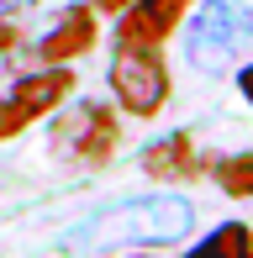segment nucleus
<instances>
[{
  "label": "nucleus",
  "instance_id": "obj_1",
  "mask_svg": "<svg viewBox=\"0 0 253 258\" xmlns=\"http://www.w3.org/2000/svg\"><path fill=\"white\" fill-rule=\"evenodd\" d=\"M195 232V206L174 190L153 195H126L100 211H90L74 232L64 237V248L79 253H148V248H174Z\"/></svg>",
  "mask_w": 253,
  "mask_h": 258
},
{
  "label": "nucleus",
  "instance_id": "obj_2",
  "mask_svg": "<svg viewBox=\"0 0 253 258\" xmlns=\"http://www.w3.org/2000/svg\"><path fill=\"white\" fill-rule=\"evenodd\" d=\"M121 121L126 116L111 100H90V95H69L58 111L48 116V153L69 163V169H106L121 153Z\"/></svg>",
  "mask_w": 253,
  "mask_h": 258
},
{
  "label": "nucleus",
  "instance_id": "obj_3",
  "mask_svg": "<svg viewBox=\"0 0 253 258\" xmlns=\"http://www.w3.org/2000/svg\"><path fill=\"white\" fill-rule=\"evenodd\" d=\"M106 90L111 105L132 121H153L164 105L174 100V74H169V53L158 42H121L111 37V63H106Z\"/></svg>",
  "mask_w": 253,
  "mask_h": 258
},
{
  "label": "nucleus",
  "instance_id": "obj_4",
  "mask_svg": "<svg viewBox=\"0 0 253 258\" xmlns=\"http://www.w3.org/2000/svg\"><path fill=\"white\" fill-rule=\"evenodd\" d=\"M248 11L243 0H195L179 21V48H185V63L195 74H222V69H237L248 53Z\"/></svg>",
  "mask_w": 253,
  "mask_h": 258
},
{
  "label": "nucleus",
  "instance_id": "obj_5",
  "mask_svg": "<svg viewBox=\"0 0 253 258\" xmlns=\"http://www.w3.org/2000/svg\"><path fill=\"white\" fill-rule=\"evenodd\" d=\"M74 90H79V74L69 63H32L27 74H16L11 90L0 95V143H16L21 132L48 121Z\"/></svg>",
  "mask_w": 253,
  "mask_h": 258
},
{
  "label": "nucleus",
  "instance_id": "obj_6",
  "mask_svg": "<svg viewBox=\"0 0 253 258\" xmlns=\"http://www.w3.org/2000/svg\"><path fill=\"white\" fill-rule=\"evenodd\" d=\"M100 42V11L90 0H69V6L53 11V21L32 37V63H69L74 69L79 58H90Z\"/></svg>",
  "mask_w": 253,
  "mask_h": 258
},
{
  "label": "nucleus",
  "instance_id": "obj_7",
  "mask_svg": "<svg viewBox=\"0 0 253 258\" xmlns=\"http://www.w3.org/2000/svg\"><path fill=\"white\" fill-rule=\"evenodd\" d=\"M211 158H216V153H206L201 137H195L190 126H179V132L153 137V143L137 153V169H143L153 184H190V179H206Z\"/></svg>",
  "mask_w": 253,
  "mask_h": 258
},
{
  "label": "nucleus",
  "instance_id": "obj_8",
  "mask_svg": "<svg viewBox=\"0 0 253 258\" xmlns=\"http://www.w3.org/2000/svg\"><path fill=\"white\" fill-rule=\"evenodd\" d=\"M190 6L195 0H126V11L111 21H116L121 42H158V48H169V37L179 32Z\"/></svg>",
  "mask_w": 253,
  "mask_h": 258
},
{
  "label": "nucleus",
  "instance_id": "obj_9",
  "mask_svg": "<svg viewBox=\"0 0 253 258\" xmlns=\"http://www.w3.org/2000/svg\"><path fill=\"white\" fill-rule=\"evenodd\" d=\"M179 258H253V227L248 221H222Z\"/></svg>",
  "mask_w": 253,
  "mask_h": 258
},
{
  "label": "nucleus",
  "instance_id": "obj_10",
  "mask_svg": "<svg viewBox=\"0 0 253 258\" xmlns=\"http://www.w3.org/2000/svg\"><path fill=\"white\" fill-rule=\"evenodd\" d=\"M206 174H211V179L222 184V195H232V201H248V195H253V153H248V148L211 158Z\"/></svg>",
  "mask_w": 253,
  "mask_h": 258
},
{
  "label": "nucleus",
  "instance_id": "obj_11",
  "mask_svg": "<svg viewBox=\"0 0 253 258\" xmlns=\"http://www.w3.org/2000/svg\"><path fill=\"white\" fill-rule=\"evenodd\" d=\"M16 48H21V21L16 16H0V58L16 53Z\"/></svg>",
  "mask_w": 253,
  "mask_h": 258
},
{
  "label": "nucleus",
  "instance_id": "obj_12",
  "mask_svg": "<svg viewBox=\"0 0 253 258\" xmlns=\"http://www.w3.org/2000/svg\"><path fill=\"white\" fill-rule=\"evenodd\" d=\"M37 0H0V16H21V11H32Z\"/></svg>",
  "mask_w": 253,
  "mask_h": 258
},
{
  "label": "nucleus",
  "instance_id": "obj_13",
  "mask_svg": "<svg viewBox=\"0 0 253 258\" xmlns=\"http://www.w3.org/2000/svg\"><path fill=\"white\" fill-rule=\"evenodd\" d=\"M90 6H95L100 16H121V11H126V0H90Z\"/></svg>",
  "mask_w": 253,
  "mask_h": 258
},
{
  "label": "nucleus",
  "instance_id": "obj_14",
  "mask_svg": "<svg viewBox=\"0 0 253 258\" xmlns=\"http://www.w3.org/2000/svg\"><path fill=\"white\" fill-rule=\"evenodd\" d=\"M111 258H153V253H111Z\"/></svg>",
  "mask_w": 253,
  "mask_h": 258
}]
</instances>
